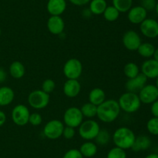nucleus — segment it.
<instances>
[{
  "instance_id": "f257e3e1",
  "label": "nucleus",
  "mask_w": 158,
  "mask_h": 158,
  "mask_svg": "<svg viewBox=\"0 0 158 158\" xmlns=\"http://www.w3.org/2000/svg\"><path fill=\"white\" fill-rule=\"evenodd\" d=\"M120 111L121 109L117 100L108 99L97 106V116L104 123H111L118 118Z\"/></svg>"
},
{
  "instance_id": "f03ea898",
  "label": "nucleus",
  "mask_w": 158,
  "mask_h": 158,
  "mask_svg": "<svg viewBox=\"0 0 158 158\" xmlns=\"http://www.w3.org/2000/svg\"><path fill=\"white\" fill-rule=\"evenodd\" d=\"M136 139V135L131 129L127 126H121L114 131L112 140L115 147L126 150L131 149Z\"/></svg>"
},
{
  "instance_id": "7ed1b4c3",
  "label": "nucleus",
  "mask_w": 158,
  "mask_h": 158,
  "mask_svg": "<svg viewBox=\"0 0 158 158\" xmlns=\"http://www.w3.org/2000/svg\"><path fill=\"white\" fill-rule=\"evenodd\" d=\"M118 104L122 111L127 113H134L140 109L141 102L138 94L134 92L126 91L120 96Z\"/></svg>"
},
{
  "instance_id": "20e7f679",
  "label": "nucleus",
  "mask_w": 158,
  "mask_h": 158,
  "mask_svg": "<svg viewBox=\"0 0 158 158\" xmlns=\"http://www.w3.org/2000/svg\"><path fill=\"white\" fill-rule=\"evenodd\" d=\"M100 130V126L97 121L93 119L85 120L79 126V135L82 139L91 141L96 138Z\"/></svg>"
},
{
  "instance_id": "39448f33",
  "label": "nucleus",
  "mask_w": 158,
  "mask_h": 158,
  "mask_svg": "<svg viewBox=\"0 0 158 158\" xmlns=\"http://www.w3.org/2000/svg\"><path fill=\"white\" fill-rule=\"evenodd\" d=\"M28 103L34 109H43L49 103V94L42 89L34 90L28 96Z\"/></svg>"
},
{
  "instance_id": "423d86ee",
  "label": "nucleus",
  "mask_w": 158,
  "mask_h": 158,
  "mask_svg": "<svg viewBox=\"0 0 158 158\" xmlns=\"http://www.w3.org/2000/svg\"><path fill=\"white\" fill-rule=\"evenodd\" d=\"M83 116L80 108L73 106L68 108L63 114V123L66 126L77 128L83 122Z\"/></svg>"
},
{
  "instance_id": "0eeeda50",
  "label": "nucleus",
  "mask_w": 158,
  "mask_h": 158,
  "mask_svg": "<svg viewBox=\"0 0 158 158\" xmlns=\"http://www.w3.org/2000/svg\"><path fill=\"white\" fill-rule=\"evenodd\" d=\"M63 72L67 79H78L83 73V64L77 58H70L63 65Z\"/></svg>"
},
{
  "instance_id": "6e6552de",
  "label": "nucleus",
  "mask_w": 158,
  "mask_h": 158,
  "mask_svg": "<svg viewBox=\"0 0 158 158\" xmlns=\"http://www.w3.org/2000/svg\"><path fill=\"white\" fill-rule=\"evenodd\" d=\"M65 125L59 119H52L46 122L43 127V134L49 139H57L63 135Z\"/></svg>"
},
{
  "instance_id": "1a4fd4ad",
  "label": "nucleus",
  "mask_w": 158,
  "mask_h": 158,
  "mask_svg": "<svg viewBox=\"0 0 158 158\" xmlns=\"http://www.w3.org/2000/svg\"><path fill=\"white\" fill-rule=\"evenodd\" d=\"M29 109L26 105L23 104H18L15 105L11 112L12 122L19 126H23L29 123Z\"/></svg>"
},
{
  "instance_id": "9d476101",
  "label": "nucleus",
  "mask_w": 158,
  "mask_h": 158,
  "mask_svg": "<svg viewBox=\"0 0 158 158\" xmlns=\"http://www.w3.org/2000/svg\"><path fill=\"white\" fill-rule=\"evenodd\" d=\"M122 42L127 50L130 51H137L140 45L141 44L142 40L138 33L130 29L124 33L122 38Z\"/></svg>"
},
{
  "instance_id": "9b49d317",
  "label": "nucleus",
  "mask_w": 158,
  "mask_h": 158,
  "mask_svg": "<svg viewBox=\"0 0 158 158\" xmlns=\"http://www.w3.org/2000/svg\"><path fill=\"white\" fill-rule=\"evenodd\" d=\"M138 96L141 103L152 104L158 99V88L155 85H145L138 92Z\"/></svg>"
},
{
  "instance_id": "f8f14e48",
  "label": "nucleus",
  "mask_w": 158,
  "mask_h": 158,
  "mask_svg": "<svg viewBox=\"0 0 158 158\" xmlns=\"http://www.w3.org/2000/svg\"><path fill=\"white\" fill-rule=\"evenodd\" d=\"M141 33L145 37L154 39L158 37V22L152 18H147L140 24Z\"/></svg>"
},
{
  "instance_id": "ddd939ff",
  "label": "nucleus",
  "mask_w": 158,
  "mask_h": 158,
  "mask_svg": "<svg viewBox=\"0 0 158 158\" xmlns=\"http://www.w3.org/2000/svg\"><path fill=\"white\" fill-rule=\"evenodd\" d=\"M148 78L142 73H140L137 76L130 78L127 81L125 84V88L127 91L134 92L138 94L139 91L143 88L145 85H147Z\"/></svg>"
},
{
  "instance_id": "4468645a",
  "label": "nucleus",
  "mask_w": 158,
  "mask_h": 158,
  "mask_svg": "<svg viewBox=\"0 0 158 158\" xmlns=\"http://www.w3.org/2000/svg\"><path fill=\"white\" fill-rule=\"evenodd\" d=\"M47 29L53 35H60L65 29V22L61 15H50L47 20Z\"/></svg>"
},
{
  "instance_id": "2eb2a0df",
  "label": "nucleus",
  "mask_w": 158,
  "mask_h": 158,
  "mask_svg": "<svg viewBox=\"0 0 158 158\" xmlns=\"http://www.w3.org/2000/svg\"><path fill=\"white\" fill-rule=\"evenodd\" d=\"M148 17V11L141 6L131 7L127 12V19L132 24H140Z\"/></svg>"
},
{
  "instance_id": "dca6fc26",
  "label": "nucleus",
  "mask_w": 158,
  "mask_h": 158,
  "mask_svg": "<svg viewBox=\"0 0 158 158\" xmlns=\"http://www.w3.org/2000/svg\"><path fill=\"white\" fill-rule=\"evenodd\" d=\"M140 71L148 79H155L158 77V61L154 58L148 59L142 64Z\"/></svg>"
},
{
  "instance_id": "f3484780",
  "label": "nucleus",
  "mask_w": 158,
  "mask_h": 158,
  "mask_svg": "<svg viewBox=\"0 0 158 158\" xmlns=\"http://www.w3.org/2000/svg\"><path fill=\"white\" fill-rule=\"evenodd\" d=\"M65 95L68 98H76L81 91V85L78 79H67L63 87Z\"/></svg>"
},
{
  "instance_id": "a211bd4d",
  "label": "nucleus",
  "mask_w": 158,
  "mask_h": 158,
  "mask_svg": "<svg viewBox=\"0 0 158 158\" xmlns=\"http://www.w3.org/2000/svg\"><path fill=\"white\" fill-rule=\"evenodd\" d=\"M66 0H48L46 9L50 15H61L66 11Z\"/></svg>"
},
{
  "instance_id": "6ab92c4d",
  "label": "nucleus",
  "mask_w": 158,
  "mask_h": 158,
  "mask_svg": "<svg viewBox=\"0 0 158 158\" xmlns=\"http://www.w3.org/2000/svg\"><path fill=\"white\" fill-rule=\"evenodd\" d=\"M151 146V139L149 136L145 135H140V136H136L135 141L133 144L131 150L134 152L143 151L150 148Z\"/></svg>"
},
{
  "instance_id": "aec40b11",
  "label": "nucleus",
  "mask_w": 158,
  "mask_h": 158,
  "mask_svg": "<svg viewBox=\"0 0 158 158\" xmlns=\"http://www.w3.org/2000/svg\"><path fill=\"white\" fill-rule=\"evenodd\" d=\"M15 92L8 86L0 87V106H7L14 100Z\"/></svg>"
},
{
  "instance_id": "412c9836",
  "label": "nucleus",
  "mask_w": 158,
  "mask_h": 158,
  "mask_svg": "<svg viewBox=\"0 0 158 158\" xmlns=\"http://www.w3.org/2000/svg\"><path fill=\"white\" fill-rule=\"evenodd\" d=\"M88 99L90 103L98 106L106 100V94L102 88H95L89 91Z\"/></svg>"
},
{
  "instance_id": "4be33fe9",
  "label": "nucleus",
  "mask_w": 158,
  "mask_h": 158,
  "mask_svg": "<svg viewBox=\"0 0 158 158\" xmlns=\"http://www.w3.org/2000/svg\"><path fill=\"white\" fill-rule=\"evenodd\" d=\"M97 145L92 141L84 142L80 147V151L83 157H93L97 153Z\"/></svg>"
},
{
  "instance_id": "5701e85b",
  "label": "nucleus",
  "mask_w": 158,
  "mask_h": 158,
  "mask_svg": "<svg viewBox=\"0 0 158 158\" xmlns=\"http://www.w3.org/2000/svg\"><path fill=\"white\" fill-rule=\"evenodd\" d=\"M9 71L10 75L13 78L20 79L25 75L26 69H25V66L22 62L19 61V60H15L9 66Z\"/></svg>"
},
{
  "instance_id": "b1692460",
  "label": "nucleus",
  "mask_w": 158,
  "mask_h": 158,
  "mask_svg": "<svg viewBox=\"0 0 158 158\" xmlns=\"http://www.w3.org/2000/svg\"><path fill=\"white\" fill-rule=\"evenodd\" d=\"M89 4V9L94 15H102L107 7L106 0H91Z\"/></svg>"
},
{
  "instance_id": "393cba45",
  "label": "nucleus",
  "mask_w": 158,
  "mask_h": 158,
  "mask_svg": "<svg viewBox=\"0 0 158 158\" xmlns=\"http://www.w3.org/2000/svg\"><path fill=\"white\" fill-rule=\"evenodd\" d=\"M154 50H155V46L152 43L144 42V43H141L137 51L138 52L139 55L141 56L142 57L149 59L153 57Z\"/></svg>"
},
{
  "instance_id": "a878e982",
  "label": "nucleus",
  "mask_w": 158,
  "mask_h": 158,
  "mask_svg": "<svg viewBox=\"0 0 158 158\" xmlns=\"http://www.w3.org/2000/svg\"><path fill=\"white\" fill-rule=\"evenodd\" d=\"M80 110L83 117L87 118L88 119H94L97 115V106L89 102L83 104L80 108Z\"/></svg>"
},
{
  "instance_id": "bb28decb",
  "label": "nucleus",
  "mask_w": 158,
  "mask_h": 158,
  "mask_svg": "<svg viewBox=\"0 0 158 158\" xmlns=\"http://www.w3.org/2000/svg\"><path fill=\"white\" fill-rule=\"evenodd\" d=\"M123 73L128 79L133 78L140 74V68L134 62H128L123 67Z\"/></svg>"
},
{
  "instance_id": "cd10ccee",
  "label": "nucleus",
  "mask_w": 158,
  "mask_h": 158,
  "mask_svg": "<svg viewBox=\"0 0 158 158\" xmlns=\"http://www.w3.org/2000/svg\"><path fill=\"white\" fill-rule=\"evenodd\" d=\"M114 7L120 12H127L133 6V0H112Z\"/></svg>"
},
{
  "instance_id": "c85d7f7f",
  "label": "nucleus",
  "mask_w": 158,
  "mask_h": 158,
  "mask_svg": "<svg viewBox=\"0 0 158 158\" xmlns=\"http://www.w3.org/2000/svg\"><path fill=\"white\" fill-rule=\"evenodd\" d=\"M120 12L114 6H107L103 15L106 21L114 22L118 20L119 16H120Z\"/></svg>"
},
{
  "instance_id": "c756f323",
  "label": "nucleus",
  "mask_w": 158,
  "mask_h": 158,
  "mask_svg": "<svg viewBox=\"0 0 158 158\" xmlns=\"http://www.w3.org/2000/svg\"><path fill=\"white\" fill-rule=\"evenodd\" d=\"M110 139V133L108 132V130L105 129H100V132L94 139L96 141V144H98L100 146H105L108 144Z\"/></svg>"
},
{
  "instance_id": "7c9ffc66",
  "label": "nucleus",
  "mask_w": 158,
  "mask_h": 158,
  "mask_svg": "<svg viewBox=\"0 0 158 158\" xmlns=\"http://www.w3.org/2000/svg\"><path fill=\"white\" fill-rule=\"evenodd\" d=\"M106 158H127L126 151L120 147H113L107 153Z\"/></svg>"
},
{
  "instance_id": "2f4dec72",
  "label": "nucleus",
  "mask_w": 158,
  "mask_h": 158,
  "mask_svg": "<svg viewBox=\"0 0 158 158\" xmlns=\"http://www.w3.org/2000/svg\"><path fill=\"white\" fill-rule=\"evenodd\" d=\"M147 129L151 134L158 136V117H152L148 121Z\"/></svg>"
},
{
  "instance_id": "473e14b6",
  "label": "nucleus",
  "mask_w": 158,
  "mask_h": 158,
  "mask_svg": "<svg viewBox=\"0 0 158 158\" xmlns=\"http://www.w3.org/2000/svg\"><path fill=\"white\" fill-rule=\"evenodd\" d=\"M56 83L52 79H46L42 84V90L47 94H50L55 90Z\"/></svg>"
},
{
  "instance_id": "72a5a7b5",
  "label": "nucleus",
  "mask_w": 158,
  "mask_h": 158,
  "mask_svg": "<svg viewBox=\"0 0 158 158\" xmlns=\"http://www.w3.org/2000/svg\"><path fill=\"white\" fill-rule=\"evenodd\" d=\"M43 122V118L42 116L38 112L30 113L29 119V123H30L32 125L34 126H38Z\"/></svg>"
},
{
  "instance_id": "f704fd0d",
  "label": "nucleus",
  "mask_w": 158,
  "mask_h": 158,
  "mask_svg": "<svg viewBox=\"0 0 158 158\" xmlns=\"http://www.w3.org/2000/svg\"><path fill=\"white\" fill-rule=\"evenodd\" d=\"M157 1L156 0H140V6L147 11H152L155 9Z\"/></svg>"
},
{
  "instance_id": "c9c22d12",
  "label": "nucleus",
  "mask_w": 158,
  "mask_h": 158,
  "mask_svg": "<svg viewBox=\"0 0 158 158\" xmlns=\"http://www.w3.org/2000/svg\"><path fill=\"white\" fill-rule=\"evenodd\" d=\"M63 158H83L78 149H70L65 153Z\"/></svg>"
},
{
  "instance_id": "e433bc0d",
  "label": "nucleus",
  "mask_w": 158,
  "mask_h": 158,
  "mask_svg": "<svg viewBox=\"0 0 158 158\" xmlns=\"http://www.w3.org/2000/svg\"><path fill=\"white\" fill-rule=\"evenodd\" d=\"M75 135H76L75 129L73 128V127L66 126V125H65L64 129H63V135H62V136H63V137L66 139H71L75 136Z\"/></svg>"
},
{
  "instance_id": "4c0bfd02",
  "label": "nucleus",
  "mask_w": 158,
  "mask_h": 158,
  "mask_svg": "<svg viewBox=\"0 0 158 158\" xmlns=\"http://www.w3.org/2000/svg\"><path fill=\"white\" fill-rule=\"evenodd\" d=\"M151 112L154 117H158V99L151 104Z\"/></svg>"
},
{
  "instance_id": "58836bf2",
  "label": "nucleus",
  "mask_w": 158,
  "mask_h": 158,
  "mask_svg": "<svg viewBox=\"0 0 158 158\" xmlns=\"http://www.w3.org/2000/svg\"><path fill=\"white\" fill-rule=\"evenodd\" d=\"M73 5L77 6H83L89 3L91 0H69Z\"/></svg>"
},
{
  "instance_id": "ea45409f",
  "label": "nucleus",
  "mask_w": 158,
  "mask_h": 158,
  "mask_svg": "<svg viewBox=\"0 0 158 158\" xmlns=\"http://www.w3.org/2000/svg\"><path fill=\"white\" fill-rule=\"evenodd\" d=\"M6 122V115L3 111L0 110V127L2 126Z\"/></svg>"
},
{
  "instance_id": "a19ab883",
  "label": "nucleus",
  "mask_w": 158,
  "mask_h": 158,
  "mask_svg": "<svg viewBox=\"0 0 158 158\" xmlns=\"http://www.w3.org/2000/svg\"><path fill=\"white\" fill-rule=\"evenodd\" d=\"M7 74L3 68H0V83H3L6 81Z\"/></svg>"
},
{
  "instance_id": "79ce46f5",
  "label": "nucleus",
  "mask_w": 158,
  "mask_h": 158,
  "mask_svg": "<svg viewBox=\"0 0 158 158\" xmlns=\"http://www.w3.org/2000/svg\"><path fill=\"white\" fill-rule=\"evenodd\" d=\"M82 14H83V17H86V18H88V17H89L91 15H92L90 10L89 9V8H88V9H83Z\"/></svg>"
},
{
  "instance_id": "37998d69",
  "label": "nucleus",
  "mask_w": 158,
  "mask_h": 158,
  "mask_svg": "<svg viewBox=\"0 0 158 158\" xmlns=\"http://www.w3.org/2000/svg\"><path fill=\"white\" fill-rule=\"evenodd\" d=\"M153 58H154L155 60H157V61H158V47L155 48L154 55H153Z\"/></svg>"
},
{
  "instance_id": "c03bdc74",
  "label": "nucleus",
  "mask_w": 158,
  "mask_h": 158,
  "mask_svg": "<svg viewBox=\"0 0 158 158\" xmlns=\"http://www.w3.org/2000/svg\"><path fill=\"white\" fill-rule=\"evenodd\" d=\"M145 158H158V154L157 153H151V154H148Z\"/></svg>"
},
{
  "instance_id": "a18cd8bd",
  "label": "nucleus",
  "mask_w": 158,
  "mask_h": 158,
  "mask_svg": "<svg viewBox=\"0 0 158 158\" xmlns=\"http://www.w3.org/2000/svg\"><path fill=\"white\" fill-rule=\"evenodd\" d=\"M155 10H156V12H157V15H158V1H157V4H156Z\"/></svg>"
},
{
  "instance_id": "49530a36",
  "label": "nucleus",
  "mask_w": 158,
  "mask_h": 158,
  "mask_svg": "<svg viewBox=\"0 0 158 158\" xmlns=\"http://www.w3.org/2000/svg\"><path fill=\"white\" fill-rule=\"evenodd\" d=\"M156 83H155V85H156V87H157V88H158V77H156Z\"/></svg>"
},
{
  "instance_id": "de8ad7c7",
  "label": "nucleus",
  "mask_w": 158,
  "mask_h": 158,
  "mask_svg": "<svg viewBox=\"0 0 158 158\" xmlns=\"http://www.w3.org/2000/svg\"><path fill=\"white\" fill-rule=\"evenodd\" d=\"M1 34H2V29L1 28H0V36H1Z\"/></svg>"
}]
</instances>
